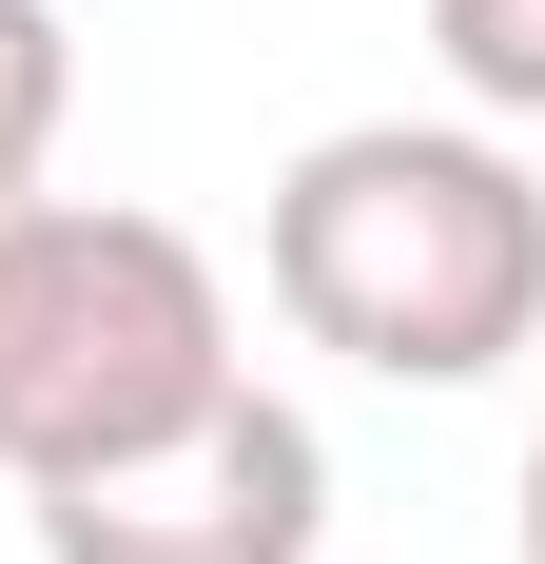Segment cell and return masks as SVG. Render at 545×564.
I'll list each match as a JSON object with an SVG mask.
<instances>
[{"label":"cell","mask_w":545,"mask_h":564,"mask_svg":"<svg viewBox=\"0 0 545 564\" xmlns=\"http://www.w3.org/2000/svg\"><path fill=\"white\" fill-rule=\"evenodd\" d=\"M195 390H234V292L215 253L137 195H0V467H98L137 429H175Z\"/></svg>","instance_id":"obj_2"},{"label":"cell","mask_w":545,"mask_h":564,"mask_svg":"<svg viewBox=\"0 0 545 564\" xmlns=\"http://www.w3.org/2000/svg\"><path fill=\"white\" fill-rule=\"evenodd\" d=\"M312 525H331V448L254 370L98 467H40V564H312Z\"/></svg>","instance_id":"obj_3"},{"label":"cell","mask_w":545,"mask_h":564,"mask_svg":"<svg viewBox=\"0 0 545 564\" xmlns=\"http://www.w3.org/2000/svg\"><path fill=\"white\" fill-rule=\"evenodd\" d=\"M526 564H545V448H526Z\"/></svg>","instance_id":"obj_6"},{"label":"cell","mask_w":545,"mask_h":564,"mask_svg":"<svg viewBox=\"0 0 545 564\" xmlns=\"http://www.w3.org/2000/svg\"><path fill=\"white\" fill-rule=\"evenodd\" d=\"M58 98H78V58H58V0H0V195L58 156Z\"/></svg>","instance_id":"obj_5"},{"label":"cell","mask_w":545,"mask_h":564,"mask_svg":"<svg viewBox=\"0 0 545 564\" xmlns=\"http://www.w3.org/2000/svg\"><path fill=\"white\" fill-rule=\"evenodd\" d=\"M272 312L351 370H409V390H468L545 332V195L506 137H448V117H331L312 156L272 175Z\"/></svg>","instance_id":"obj_1"},{"label":"cell","mask_w":545,"mask_h":564,"mask_svg":"<svg viewBox=\"0 0 545 564\" xmlns=\"http://www.w3.org/2000/svg\"><path fill=\"white\" fill-rule=\"evenodd\" d=\"M429 58L488 117H545V0H429Z\"/></svg>","instance_id":"obj_4"}]
</instances>
